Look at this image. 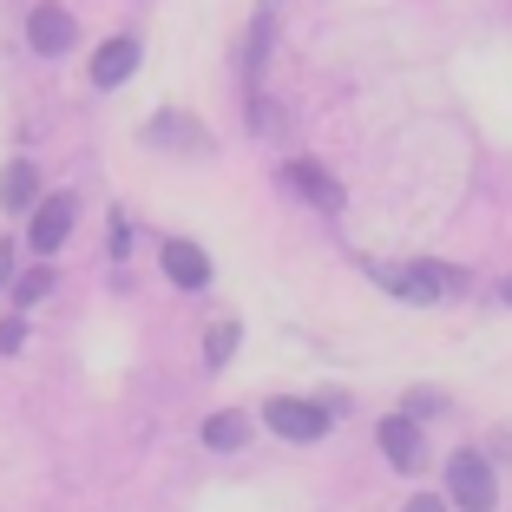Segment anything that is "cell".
<instances>
[{
  "label": "cell",
  "instance_id": "obj_1",
  "mask_svg": "<svg viewBox=\"0 0 512 512\" xmlns=\"http://www.w3.org/2000/svg\"><path fill=\"white\" fill-rule=\"evenodd\" d=\"M368 276H375L381 289H394L401 302H414V309L447 302V296L467 289V270H453V263H368Z\"/></svg>",
  "mask_w": 512,
  "mask_h": 512
},
{
  "label": "cell",
  "instance_id": "obj_2",
  "mask_svg": "<svg viewBox=\"0 0 512 512\" xmlns=\"http://www.w3.org/2000/svg\"><path fill=\"white\" fill-rule=\"evenodd\" d=\"M447 506L460 512H493L499 506V480H493V460L486 453H453L447 460Z\"/></svg>",
  "mask_w": 512,
  "mask_h": 512
},
{
  "label": "cell",
  "instance_id": "obj_3",
  "mask_svg": "<svg viewBox=\"0 0 512 512\" xmlns=\"http://www.w3.org/2000/svg\"><path fill=\"white\" fill-rule=\"evenodd\" d=\"M263 421H270L283 440L309 447V440L329 434V407H322V401H296V394H276V401H263Z\"/></svg>",
  "mask_w": 512,
  "mask_h": 512
},
{
  "label": "cell",
  "instance_id": "obj_4",
  "mask_svg": "<svg viewBox=\"0 0 512 512\" xmlns=\"http://www.w3.org/2000/svg\"><path fill=\"white\" fill-rule=\"evenodd\" d=\"M73 40H79V27H73V14H66L60 0H40L27 14V46L40 53V60H60V53H73Z\"/></svg>",
  "mask_w": 512,
  "mask_h": 512
},
{
  "label": "cell",
  "instance_id": "obj_5",
  "mask_svg": "<svg viewBox=\"0 0 512 512\" xmlns=\"http://www.w3.org/2000/svg\"><path fill=\"white\" fill-rule=\"evenodd\" d=\"M283 191H296L302 204H316V211H342V184H335L316 158H289L283 165Z\"/></svg>",
  "mask_w": 512,
  "mask_h": 512
},
{
  "label": "cell",
  "instance_id": "obj_6",
  "mask_svg": "<svg viewBox=\"0 0 512 512\" xmlns=\"http://www.w3.org/2000/svg\"><path fill=\"white\" fill-rule=\"evenodd\" d=\"M138 53H145V46H138V33H112V40L92 53V86H99V92L125 86V79L138 73Z\"/></svg>",
  "mask_w": 512,
  "mask_h": 512
},
{
  "label": "cell",
  "instance_id": "obj_7",
  "mask_svg": "<svg viewBox=\"0 0 512 512\" xmlns=\"http://www.w3.org/2000/svg\"><path fill=\"white\" fill-rule=\"evenodd\" d=\"M73 217H79V204H73L66 191H53V197L40 204V211H33V230H27V243H33L40 256H53L66 237H73Z\"/></svg>",
  "mask_w": 512,
  "mask_h": 512
},
{
  "label": "cell",
  "instance_id": "obj_8",
  "mask_svg": "<svg viewBox=\"0 0 512 512\" xmlns=\"http://www.w3.org/2000/svg\"><path fill=\"white\" fill-rule=\"evenodd\" d=\"M381 453H388V467H401V473L427 467V440H421V427H414V414H388V421H381Z\"/></svg>",
  "mask_w": 512,
  "mask_h": 512
},
{
  "label": "cell",
  "instance_id": "obj_9",
  "mask_svg": "<svg viewBox=\"0 0 512 512\" xmlns=\"http://www.w3.org/2000/svg\"><path fill=\"white\" fill-rule=\"evenodd\" d=\"M158 263H165V276L178 289H204V283H211V256L197 250V243H184V237H171L165 250H158Z\"/></svg>",
  "mask_w": 512,
  "mask_h": 512
},
{
  "label": "cell",
  "instance_id": "obj_10",
  "mask_svg": "<svg viewBox=\"0 0 512 512\" xmlns=\"http://www.w3.org/2000/svg\"><path fill=\"white\" fill-rule=\"evenodd\" d=\"M33 204H40V171L27 158H14L0 171V211H33Z\"/></svg>",
  "mask_w": 512,
  "mask_h": 512
},
{
  "label": "cell",
  "instance_id": "obj_11",
  "mask_svg": "<svg viewBox=\"0 0 512 512\" xmlns=\"http://www.w3.org/2000/svg\"><path fill=\"white\" fill-rule=\"evenodd\" d=\"M243 440H250V414H243V407H224V414H211V421H204V447L237 453Z\"/></svg>",
  "mask_w": 512,
  "mask_h": 512
},
{
  "label": "cell",
  "instance_id": "obj_12",
  "mask_svg": "<svg viewBox=\"0 0 512 512\" xmlns=\"http://www.w3.org/2000/svg\"><path fill=\"white\" fill-rule=\"evenodd\" d=\"M165 138H184V151H204V145H211V138L197 132L191 119H178V112H165V119L145 125V145H165Z\"/></svg>",
  "mask_w": 512,
  "mask_h": 512
},
{
  "label": "cell",
  "instance_id": "obj_13",
  "mask_svg": "<svg viewBox=\"0 0 512 512\" xmlns=\"http://www.w3.org/2000/svg\"><path fill=\"white\" fill-rule=\"evenodd\" d=\"M237 335H243V329H237L230 316L211 322V335H204V368H230V355H237Z\"/></svg>",
  "mask_w": 512,
  "mask_h": 512
},
{
  "label": "cell",
  "instance_id": "obj_14",
  "mask_svg": "<svg viewBox=\"0 0 512 512\" xmlns=\"http://www.w3.org/2000/svg\"><path fill=\"white\" fill-rule=\"evenodd\" d=\"M53 296V270H27V276H14V309H33V302H46Z\"/></svg>",
  "mask_w": 512,
  "mask_h": 512
},
{
  "label": "cell",
  "instance_id": "obj_15",
  "mask_svg": "<svg viewBox=\"0 0 512 512\" xmlns=\"http://www.w3.org/2000/svg\"><path fill=\"white\" fill-rule=\"evenodd\" d=\"M20 342H27V322H20V316H7V322H0V355H14Z\"/></svg>",
  "mask_w": 512,
  "mask_h": 512
},
{
  "label": "cell",
  "instance_id": "obj_16",
  "mask_svg": "<svg viewBox=\"0 0 512 512\" xmlns=\"http://www.w3.org/2000/svg\"><path fill=\"white\" fill-rule=\"evenodd\" d=\"M401 407H407V414H440V394L434 388H427V394H407Z\"/></svg>",
  "mask_w": 512,
  "mask_h": 512
},
{
  "label": "cell",
  "instance_id": "obj_17",
  "mask_svg": "<svg viewBox=\"0 0 512 512\" xmlns=\"http://www.w3.org/2000/svg\"><path fill=\"white\" fill-rule=\"evenodd\" d=\"M401 512H453V506H447V499H434V493H414Z\"/></svg>",
  "mask_w": 512,
  "mask_h": 512
},
{
  "label": "cell",
  "instance_id": "obj_18",
  "mask_svg": "<svg viewBox=\"0 0 512 512\" xmlns=\"http://www.w3.org/2000/svg\"><path fill=\"white\" fill-rule=\"evenodd\" d=\"M14 283V256H7V243H0V289Z\"/></svg>",
  "mask_w": 512,
  "mask_h": 512
},
{
  "label": "cell",
  "instance_id": "obj_19",
  "mask_svg": "<svg viewBox=\"0 0 512 512\" xmlns=\"http://www.w3.org/2000/svg\"><path fill=\"white\" fill-rule=\"evenodd\" d=\"M506 302H512V283H506Z\"/></svg>",
  "mask_w": 512,
  "mask_h": 512
}]
</instances>
